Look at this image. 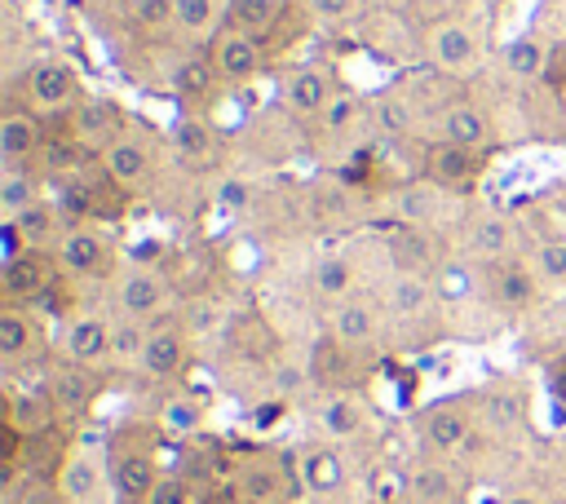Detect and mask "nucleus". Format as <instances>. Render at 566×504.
Wrapping results in <instances>:
<instances>
[{
  "label": "nucleus",
  "instance_id": "1",
  "mask_svg": "<svg viewBox=\"0 0 566 504\" xmlns=\"http://www.w3.org/2000/svg\"><path fill=\"white\" fill-rule=\"evenodd\" d=\"M411 433H416V451L420 455L464 464L473 455V447L482 442L478 393H447V398L424 402L416 411V420H411Z\"/></svg>",
  "mask_w": 566,
  "mask_h": 504
},
{
  "label": "nucleus",
  "instance_id": "2",
  "mask_svg": "<svg viewBox=\"0 0 566 504\" xmlns=\"http://www.w3.org/2000/svg\"><path fill=\"white\" fill-rule=\"evenodd\" d=\"M159 424H128L119 429L106 451H111V482H115V504H146L155 477L164 473L159 464Z\"/></svg>",
  "mask_w": 566,
  "mask_h": 504
},
{
  "label": "nucleus",
  "instance_id": "3",
  "mask_svg": "<svg viewBox=\"0 0 566 504\" xmlns=\"http://www.w3.org/2000/svg\"><path fill=\"white\" fill-rule=\"evenodd\" d=\"M226 491H230V504H296L301 500L292 455L265 451V447L230 460Z\"/></svg>",
  "mask_w": 566,
  "mask_h": 504
},
{
  "label": "nucleus",
  "instance_id": "4",
  "mask_svg": "<svg viewBox=\"0 0 566 504\" xmlns=\"http://www.w3.org/2000/svg\"><path fill=\"white\" fill-rule=\"evenodd\" d=\"M84 102V84L71 57L62 53H40L27 62L22 80H18V106H27L31 115L49 119H66L75 106Z\"/></svg>",
  "mask_w": 566,
  "mask_h": 504
},
{
  "label": "nucleus",
  "instance_id": "5",
  "mask_svg": "<svg viewBox=\"0 0 566 504\" xmlns=\"http://www.w3.org/2000/svg\"><path fill=\"white\" fill-rule=\"evenodd\" d=\"M380 305H385V323L394 332L424 336V340L438 332L442 309H447L438 287H433V270H389Z\"/></svg>",
  "mask_w": 566,
  "mask_h": 504
},
{
  "label": "nucleus",
  "instance_id": "6",
  "mask_svg": "<svg viewBox=\"0 0 566 504\" xmlns=\"http://www.w3.org/2000/svg\"><path fill=\"white\" fill-rule=\"evenodd\" d=\"M159 159H164V137L150 124H128L97 164V172L119 190V195H142L155 177H159Z\"/></svg>",
  "mask_w": 566,
  "mask_h": 504
},
{
  "label": "nucleus",
  "instance_id": "7",
  "mask_svg": "<svg viewBox=\"0 0 566 504\" xmlns=\"http://www.w3.org/2000/svg\"><path fill=\"white\" fill-rule=\"evenodd\" d=\"M310 420H314V433L336 442V447H363L380 433V416H376L371 398L363 389H349V385L318 389L310 402Z\"/></svg>",
  "mask_w": 566,
  "mask_h": 504
},
{
  "label": "nucleus",
  "instance_id": "8",
  "mask_svg": "<svg viewBox=\"0 0 566 504\" xmlns=\"http://www.w3.org/2000/svg\"><path fill=\"white\" fill-rule=\"evenodd\" d=\"M424 57L442 80H473L486 66V40L469 18H438L424 27Z\"/></svg>",
  "mask_w": 566,
  "mask_h": 504
},
{
  "label": "nucleus",
  "instance_id": "9",
  "mask_svg": "<svg viewBox=\"0 0 566 504\" xmlns=\"http://www.w3.org/2000/svg\"><path fill=\"white\" fill-rule=\"evenodd\" d=\"M111 305L119 318H137V323H159L177 309V292L168 283V274L159 265H142V261H124L111 274Z\"/></svg>",
  "mask_w": 566,
  "mask_h": 504
},
{
  "label": "nucleus",
  "instance_id": "10",
  "mask_svg": "<svg viewBox=\"0 0 566 504\" xmlns=\"http://www.w3.org/2000/svg\"><path fill=\"white\" fill-rule=\"evenodd\" d=\"M53 491L62 504H111L115 500V482H111V451L106 442H88V438H75L57 477H53Z\"/></svg>",
  "mask_w": 566,
  "mask_h": 504
},
{
  "label": "nucleus",
  "instance_id": "11",
  "mask_svg": "<svg viewBox=\"0 0 566 504\" xmlns=\"http://www.w3.org/2000/svg\"><path fill=\"white\" fill-rule=\"evenodd\" d=\"M190 358H195V327L186 323V314H168V318L146 327V349H142L137 376H146L155 385H168V380L186 376Z\"/></svg>",
  "mask_w": 566,
  "mask_h": 504
},
{
  "label": "nucleus",
  "instance_id": "12",
  "mask_svg": "<svg viewBox=\"0 0 566 504\" xmlns=\"http://www.w3.org/2000/svg\"><path fill=\"white\" fill-rule=\"evenodd\" d=\"M292 469H296V486L301 500L327 504L349 486V464H345V447L327 442V438H305L292 447Z\"/></svg>",
  "mask_w": 566,
  "mask_h": 504
},
{
  "label": "nucleus",
  "instance_id": "13",
  "mask_svg": "<svg viewBox=\"0 0 566 504\" xmlns=\"http://www.w3.org/2000/svg\"><path fill=\"white\" fill-rule=\"evenodd\" d=\"M544 296H548V292H544L539 274L531 270V261H526L522 252L509 256V261L482 265V301H486L495 314H504V318H522V314H531Z\"/></svg>",
  "mask_w": 566,
  "mask_h": 504
},
{
  "label": "nucleus",
  "instance_id": "14",
  "mask_svg": "<svg viewBox=\"0 0 566 504\" xmlns=\"http://www.w3.org/2000/svg\"><path fill=\"white\" fill-rule=\"evenodd\" d=\"M57 363H71L84 371L115 367V318H106L97 309L71 314L57 332Z\"/></svg>",
  "mask_w": 566,
  "mask_h": 504
},
{
  "label": "nucleus",
  "instance_id": "15",
  "mask_svg": "<svg viewBox=\"0 0 566 504\" xmlns=\"http://www.w3.org/2000/svg\"><path fill=\"white\" fill-rule=\"evenodd\" d=\"M62 261L53 248H27L9 261H0V296L4 305H40L62 283Z\"/></svg>",
  "mask_w": 566,
  "mask_h": 504
},
{
  "label": "nucleus",
  "instance_id": "16",
  "mask_svg": "<svg viewBox=\"0 0 566 504\" xmlns=\"http://www.w3.org/2000/svg\"><path fill=\"white\" fill-rule=\"evenodd\" d=\"M469 495V469L455 460L416 455L398 473V504H464Z\"/></svg>",
  "mask_w": 566,
  "mask_h": 504
},
{
  "label": "nucleus",
  "instance_id": "17",
  "mask_svg": "<svg viewBox=\"0 0 566 504\" xmlns=\"http://www.w3.org/2000/svg\"><path fill=\"white\" fill-rule=\"evenodd\" d=\"M128 124H133V119H128V111H124L119 97H111V93H84V102L66 115V137L80 146L84 159H102L106 146H111Z\"/></svg>",
  "mask_w": 566,
  "mask_h": 504
},
{
  "label": "nucleus",
  "instance_id": "18",
  "mask_svg": "<svg viewBox=\"0 0 566 504\" xmlns=\"http://www.w3.org/2000/svg\"><path fill=\"white\" fill-rule=\"evenodd\" d=\"M385 327H389V323H385V305H380V296L358 292V296H349V301H340V305L327 309V327H323V336H327L332 345H340V349L354 358V354L376 349L380 336H385Z\"/></svg>",
  "mask_w": 566,
  "mask_h": 504
},
{
  "label": "nucleus",
  "instance_id": "19",
  "mask_svg": "<svg viewBox=\"0 0 566 504\" xmlns=\"http://www.w3.org/2000/svg\"><path fill=\"white\" fill-rule=\"evenodd\" d=\"M460 195H451V190H442L438 181H429V177H411V181H402L389 199H385V208H389V217L398 221V225H411V230H433V225H447V221H460Z\"/></svg>",
  "mask_w": 566,
  "mask_h": 504
},
{
  "label": "nucleus",
  "instance_id": "20",
  "mask_svg": "<svg viewBox=\"0 0 566 504\" xmlns=\"http://www.w3.org/2000/svg\"><path fill=\"white\" fill-rule=\"evenodd\" d=\"M208 57L217 66V80L221 88H248L256 84L265 71H270V49L265 40L248 35V31H234V27H221L217 40L208 44Z\"/></svg>",
  "mask_w": 566,
  "mask_h": 504
},
{
  "label": "nucleus",
  "instance_id": "21",
  "mask_svg": "<svg viewBox=\"0 0 566 504\" xmlns=\"http://www.w3.org/2000/svg\"><path fill=\"white\" fill-rule=\"evenodd\" d=\"M460 252L464 261L473 265H495V261H509L522 252V239H517V225L504 208H482V212H469L460 221Z\"/></svg>",
  "mask_w": 566,
  "mask_h": 504
},
{
  "label": "nucleus",
  "instance_id": "22",
  "mask_svg": "<svg viewBox=\"0 0 566 504\" xmlns=\"http://www.w3.org/2000/svg\"><path fill=\"white\" fill-rule=\"evenodd\" d=\"M49 358V332L35 305H0V363L9 376Z\"/></svg>",
  "mask_w": 566,
  "mask_h": 504
},
{
  "label": "nucleus",
  "instance_id": "23",
  "mask_svg": "<svg viewBox=\"0 0 566 504\" xmlns=\"http://www.w3.org/2000/svg\"><path fill=\"white\" fill-rule=\"evenodd\" d=\"M340 93V80H336V71L332 66H323V62H301V66H292L287 75H283V84H279V106L292 115V119H301V124H318V115L327 111V102Z\"/></svg>",
  "mask_w": 566,
  "mask_h": 504
},
{
  "label": "nucleus",
  "instance_id": "24",
  "mask_svg": "<svg viewBox=\"0 0 566 504\" xmlns=\"http://www.w3.org/2000/svg\"><path fill=\"white\" fill-rule=\"evenodd\" d=\"M429 141H455V146H473V150H495V124L486 115L482 102L473 97H447V106H438L429 115Z\"/></svg>",
  "mask_w": 566,
  "mask_h": 504
},
{
  "label": "nucleus",
  "instance_id": "25",
  "mask_svg": "<svg viewBox=\"0 0 566 504\" xmlns=\"http://www.w3.org/2000/svg\"><path fill=\"white\" fill-rule=\"evenodd\" d=\"M53 252H57L66 279H97L106 270H119L115 265V239L97 221H71Z\"/></svg>",
  "mask_w": 566,
  "mask_h": 504
},
{
  "label": "nucleus",
  "instance_id": "26",
  "mask_svg": "<svg viewBox=\"0 0 566 504\" xmlns=\"http://www.w3.org/2000/svg\"><path fill=\"white\" fill-rule=\"evenodd\" d=\"M66 225H71V217L62 212V203L57 199H40L35 208L0 221V239H4L0 243V256L9 261L18 252H27V248H57V239L66 234Z\"/></svg>",
  "mask_w": 566,
  "mask_h": 504
},
{
  "label": "nucleus",
  "instance_id": "27",
  "mask_svg": "<svg viewBox=\"0 0 566 504\" xmlns=\"http://www.w3.org/2000/svg\"><path fill=\"white\" fill-rule=\"evenodd\" d=\"M486 164H491V150H473V146H455V141H429L420 177H429L442 190H451V195L464 199L486 177Z\"/></svg>",
  "mask_w": 566,
  "mask_h": 504
},
{
  "label": "nucleus",
  "instance_id": "28",
  "mask_svg": "<svg viewBox=\"0 0 566 504\" xmlns=\"http://www.w3.org/2000/svg\"><path fill=\"white\" fill-rule=\"evenodd\" d=\"M168 150L186 172H203L221 164V133L203 111H181L168 128Z\"/></svg>",
  "mask_w": 566,
  "mask_h": 504
},
{
  "label": "nucleus",
  "instance_id": "29",
  "mask_svg": "<svg viewBox=\"0 0 566 504\" xmlns=\"http://www.w3.org/2000/svg\"><path fill=\"white\" fill-rule=\"evenodd\" d=\"M358 292H363V270H358L354 256L323 252V256L310 261V270H305V296H310V305L332 309V305H340V301H349Z\"/></svg>",
  "mask_w": 566,
  "mask_h": 504
},
{
  "label": "nucleus",
  "instance_id": "30",
  "mask_svg": "<svg viewBox=\"0 0 566 504\" xmlns=\"http://www.w3.org/2000/svg\"><path fill=\"white\" fill-rule=\"evenodd\" d=\"M57 424H62V416H57V407H53L44 385L40 389L31 385V389H9L4 393V438L31 442V438H40V433H49Z\"/></svg>",
  "mask_w": 566,
  "mask_h": 504
},
{
  "label": "nucleus",
  "instance_id": "31",
  "mask_svg": "<svg viewBox=\"0 0 566 504\" xmlns=\"http://www.w3.org/2000/svg\"><path fill=\"white\" fill-rule=\"evenodd\" d=\"M44 141H49V128L27 106L13 102L0 115V168H27V164H35L40 150H44Z\"/></svg>",
  "mask_w": 566,
  "mask_h": 504
},
{
  "label": "nucleus",
  "instance_id": "32",
  "mask_svg": "<svg viewBox=\"0 0 566 504\" xmlns=\"http://www.w3.org/2000/svg\"><path fill=\"white\" fill-rule=\"evenodd\" d=\"M478 411H482V438H517L526 429V393L517 385H491V389H478Z\"/></svg>",
  "mask_w": 566,
  "mask_h": 504
},
{
  "label": "nucleus",
  "instance_id": "33",
  "mask_svg": "<svg viewBox=\"0 0 566 504\" xmlns=\"http://www.w3.org/2000/svg\"><path fill=\"white\" fill-rule=\"evenodd\" d=\"M102 371H84V367H71V363H57L53 371H49V380H44V389H49V398H53V407H57V416L66 420H75V416H84L93 402H97V393H102V380H97Z\"/></svg>",
  "mask_w": 566,
  "mask_h": 504
},
{
  "label": "nucleus",
  "instance_id": "34",
  "mask_svg": "<svg viewBox=\"0 0 566 504\" xmlns=\"http://www.w3.org/2000/svg\"><path fill=\"white\" fill-rule=\"evenodd\" d=\"M548 57H553V44H548L539 31H522V35H513V40L500 49V71H504V80H513V84H544Z\"/></svg>",
  "mask_w": 566,
  "mask_h": 504
},
{
  "label": "nucleus",
  "instance_id": "35",
  "mask_svg": "<svg viewBox=\"0 0 566 504\" xmlns=\"http://www.w3.org/2000/svg\"><path fill=\"white\" fill-rule=\"evenodd\" d=\"M168 88L195 111V106H203L217 88H221V80H217V66H212V57H208V49L199 53V49H190V53H181V57H172L168 62Z\"/></svg>",
  "mask_w": 566,
  "mask_h": 504
},
{
  "label": "nucleus",
  "instance_id": "36",
  "mask_svg": "<svg viewBox=\"0 0 566 504\" xmlns=\"http://www.w3.org/2000/svg\"><path fill=\"white\" fill-rule=\"evenodd\" d=\"M155 424L168 438H195L208 424V407H203V398H195L186 389H168L159 411H155Z\"/></svg>",
  "mask_w": 566,
  "mask_h": 504
},
{
  "label": "nucleus",
  "instance_id": "37",
  "mask_svg": "<svg viewBox=\"0 0 566 504\" xmlns=\"http://www.w3.org/2000/svg\"><path fill=\"white\" fill-rule=\"evenodd\" d=\"M44 172L35 168V164H27V168H4L0 172V221L4 217H18V212H27V208H35L40 199H49L44 195Z\"/></svg>",
  "mask_w": 566,
  "mask_h": 504
},
{
  "label": "nucleus",
  "instance_id": "38",
  "mask_svg": "<svg viewBox=\"0 0 566 504\" xmlns=\"http://www.w3.org/2000/svg\"><path fill=\"white\" fill-rule=\"evenodd\" d=\"M226 27V0H177L172 31H181L190 44H212Z\"/></svg>",
  "mask_w": 566,
  "mask_h": 504
},
{
  "label": "nucleus",
  "instance_id": "39",
  "mask_svg": "<svg viewBox=\"0 0 566 504\" xmlns=\"http://www.w3.org/2000/svg\"><path fill=\"white\" fill-rule=\"evenodd\" d=\"M283 13H287V0H226V27L248 31L256 40H270Z\"/></svg>",
  "mask_w": 566,
  "mask_h": 504
},
{
  "label": "nucleus",
  "instance_id": "40",
  "mask_svg": "<svg viewBox=\"0 0 566 504\" xmlns=\"http://www.w3.org/2000/svg\"><path fill=\"white\" fill-rule=\"evenodd\" d=\"M526 261L539 274L544 292H566V234H539V239H531Z\"/></svg>",
  "mask_w": 566,
  "mask_h": 504
},
{
  "label": "nucleus",
  "instance_id": "41",
  "mask_svg": "<svg viewBox=\"0 0 566 504\" xmlns=\"http://www.w3.org/2000/svg\"><path fill=\"white\" fill-rule=\"evenodd\" d=\"M363 115H367V97H363L358 88L340 84V93L327 102V111H323V115H318V124H310V128H314V133H323V137H340V133H349Z\"/></svg>",
  "mask_w": 566,
  "mask_h": 504
},
{
  "label": "nucleus",
  "instance_id": "42",
  "mask_svg": "<svg viewBox=\"0 0 566 504\" xmlns=\"http://www.w3.org/2000/svg\"><path fill=\"white\" fill-rule=\"evenodd\" d=\"M172 13H177V0H124V22L142 35L172 27Z\"/></svg>",
  "mask_w": 566,
  "mask_h": 504
},
{
  "label": "nucleus",
  "instance_id": "43",
  "mask_svg": "<svg viewBox=\"0 0 566 504\" xmlns=\"http://www.w3.org/2000/svg\"><path fill=\"white\" fill-rule=\"evenodd\" d=\"M146 504H199V486L186 469H164L146 495Z\"/></svg>",
  "mask_w": 566,
  "mask_h": 504
},
{
  "label": "nucleus",
  "instance_id": "44",
  "mask_svg": "<svg viewBox=\"0 0 566 504\" xmlns=\"http://www.w3.org/2000/svg\"><path fill=\"white\" fill-rule=\"evenodd\" d=\"M301 4H305V13L318 27H345V22H354L367 9L363 0H301Z\"/></svg>",
  "mask_w": 566,
  "mask_h": 504
},
{
  "label": "nucleus",
  "instance_id": "45",
  "mask_svg": "<svg viewBox=\"0 0 566 504\" xmlns=\"http://www.w3.org/2000/svg\"><path fill=\"white\" fill-rule=\"evenodd\" d=\"M544 385H548V398L566 411V354H557L553 363H548V371H544Z\"/></svg>",
  "mask_w": 566,
  "mask_h": 504
},
{
  "label": "nucleus",
  "instance_id": "46",
  "mask_svg": "<svg viewBox=\"0 0 566 504\" xmlns=\"http://www.w3.org/2000/svg\"><path fill=\"white\" fill-rule=\"evenodd\" d=\"M544 84H553L557 93H566V44H557V49H553V57H548V75H544Z\"/></svg>",
  "mask_w": 566,
  "mask_h": 504
},
{
  "label": "nucleus",
  "instance_id": "47",
  "mask_svg": "<svg viewBox=\"0 0 566 504\" xmlns=\"http://www.w3.org/2000/svg\"><path fill=\"white\" fill-rule=\"evenodd\" d=\"M500 504H548V495L539 486H513L500 495Z\"/></svg>",
  "mask_w": 566,
  "mask_h": 504
},
{
  "label": "nucleus",
  "instance_id": "48",
  "mask_svg": "<svg viewBox=\"0 0 566 504\" xmlns=\"http://www.w3.org/2000/svg\"><path fill=\"white\" fill-rule=\"evenodd\" d=\"M367 9H385V4H398V0H363Z\"/></svg>",
  "mask_w": 566,
  "mask_h": 504
},
{
  "label": "nucleus",
  "instance_id": "49",
  "mask_svg": "<svg viewBox=\"0 0 566 504\" xmlns=\"http://www.w3.org/2000/svg\"><path fill=\"white\" fill-rule=\"evenodd\" d=\"M557 111H562V128H566V93H562V102H557Z\"/></svg>",
  "mask_w": 566,
  "mask_h": 504
}]
</instances>
